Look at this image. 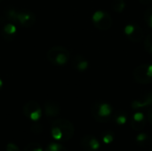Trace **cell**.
<instances>
[{"instance_id": "cell-31", "label": "cell", "mask_w": 152, "mask_h": 151, "mask_svg": "<svg viewBox=\"0 0 152 151\" xmlns=\"http://www.w3.org/2000/svg\"><path fill=\"white\" fill-rule=\"evenodd\" d=\"M33 151H43V150H42L41 146L39 145L38 147H37V148H36V149H35V150H33Z\"/></svg>"}, {"instance_id": "cell-22", "label": "cell", "mask_w": 152, "mask_h": 151, "mask_svg": "<svg viewBox=\"0 0 152 151\" xmlns=\"http://www.w3.org/2000/svg\"><path fill=\"white\" fill-rule=\"evenodd\" d=\"M134 121L135 122H142L144 121V115L142 112H137L134 115Z\"/></svg>"}, {"instance_id": "cell-34", "label": "cell", "mask_w": 152, "mask_h": 151, "mask_svg": "<svg viewBox=\"0 0 152 151\" xmlns=\"http://www.w3.org/2000/svg\"><path fill=\"white\" fill-rule=\"evenodd\" d=\"M1 1H3V0H0V2H1Z\"/></svg>"}, {"instance_id": "cell-27", "label": "cell", "mask_w": 152, "mask_h": 151, "mask_svg": "<svg viewBox=\"0 0 152 151\" xmlns=\"http://www.w3.org/2000/svg\"><path fill=\"white\" fill-rule=\"evenodd\" d=\"M6 151H20V149L13 143H8L6 145Z\"/></svg>"}, {"instance_id": "cell-28", "label": "cell", "mask_w": 152, "mask_h": 151, "mask_svg": "<svg viewBox=\"0 0 152 151\" xmlns=\"http://www.w3.org/2000/svg\"><path fill=\"white\" fill-rule=\"evenodd\" d=\"M116 121H117V123H118V125H124V124H126V117L124 116V115L118 116V117H117Z\"/></svg>"}, {"instance_id": "cell-32", "label": "cell", "mask_w": 152, "mask_h": 151, "mask_svg": "<svg viewBox=\"0 0 152 151\" xmlns=\"http://www.w3.org/2000/svg\"><path fill=\"white\" fill-rule=\"evenodd\" d=\"M2 86H3V82H2V80L0 79V90H1V88H2Z\"/></svg>"}, {"instance_id": "cell-11", "label": "cell", "mask_w": 152, "mask_h": 151, "mask_svg": "<svg viewBox=\"0 0 152 151\" xmlns=\"http://www.w3.org/2000/svg\"><path fill=\"white\" fill-rule=\"evenodd\" d=\"M142 36H143V31H142V29L140 27L135 26V29L133 32V34L129 36V38L133 42H140L142 40Z\"/></svg>"}, {"instance_id": "cell-5", "label": "cell", "mask_w": 152, "mask_h": 151, "mask_svg": "<svg viewBox=\"0 0 152 151\" xmlns=\"http://www.w3.org/2000/svg\"><path fill=\"white\" fill-rule=\"evenodd\" d=\"M45 113L47 117H57L60 114V106L54 101H47L44 105Z\"/></svg>"}, {"instance_id": "cell-24", "label": "cell", "mask_w": 152, "mask_h": 151, "mask_svg": "<svg viewBox=\"0 0 152 151\" xmlns=\"http://www.w3.org/2000/svg\"><path fill=\"white\" fill-rule=\"evenodd\" d=\"M147 139H148V136H147V134L144 133H139V134L136 136V141H137L138 142H144L147 141Z\"/></svg>"}, {"instance_id": "cell-9", "label": "cell", "mask_w": 152, "mask_h": 151, "mask_svg": "<svg viewBox=\"0 0 152 151\" xmlns=\"http://www.w3.org/2000/svg\"><path fill=\"white\" fill-rule=\"evenodd\" d=\"M150 105H152V93L146 95L144 100H142V101H134L132 104V107L134 109H140V108H143V107L150 106Z\"/></svg>"}, {"instance_id": "cell-33", "label": "cell", "mask_w": 152, "mask_h": 151, "mask_svg": "<svg viewBox=\"0 0 152 151\" xmlns=\"http://www.w3.org/2000/svg\"><path fill=\"white\" fill-rule=\"evenodd\" d=\"M151 53H152V46H151Z\"/></svg>"}, {"instance_id": "cell-16", "label": "cell", "mask_w": 152, "mask_h": 151, "mask_svg": "<svg viewBox=\"0 0 152 151\" xmlns=\"http://www.w3.org/2000/svg\"><path fill=\"white\" fill-rule=\"evenodd\" d=\"M74 65L78 70H85L88 67V62L86 61H84L82 58H80L78 61H74Z\"/></svg>"}, {"instance_id": "cell-15", "label": "cell", "mask_w": 152, "mask_h": 151, "mask_svg": "<svg viewBox=\"0 0 152 151\" xmlns=\"http://www.w3.org/2000/svg\"><path fill=\"white\" fill-rule=\"evenodd\" d=\"M45 151H67L66 149L59 143H50Z\"/></svg>"}, {"instance_id": "cell-21", "label": "cell", "mask_w": 152, "mask_h": 151, "mask_svg": "<svg viewBox=\"0 0 152 151\" xmlns=\"http://www.w3.org/2000/svg\"><path fill=\"white\" fill-rule=\"evenodd\" d=\"M134 29H135V26L131 25V24H128V25H126V26L125 27L124 31H125V33H126L127 36H130V35L133 34V32L134 31Z\"/></svg>"}, {"instance_id": "cell-20", "label": "cell", "mask_w": 152, "mask_h": 151, "mask_svg": "<svg viewBox=\"0 0 152 151\" xmlns=\"http://www.w3.org/2000/svg\"><path fill=\"white\" fill-rule=\"evenodd\" d=\"M41 116H42V110H41V109H38V110L33 112V113L30 115L29 118H30L31 120H33V121H37V120L41 117Z\"/></svg>"}, {"instance_id": "cell-23", "label": "cell", "mask_w": 152, "mask_h": 151, "mask_svg": "<svg viewBox=\"0 0 152 151\" xmlns=\"http://www.w3.org/2000/svg\"><path fill=\"white\" fill-rule=\"evenodd\" d=\"M152 46V34L149 35L147 37H146V40H145V48L148 50V51H151V48Z\"/></svg>"}, {"instance_id": "cell-29", "label": "cell", "mask_w": 152, "mask_h": 151, "mask_svg": "<svg viewBox=\"0 0 152 151\" xmlns=\"http://www.w3.org/2000/svg\"><path fill=\"white\" fill-rule=\"evenodd\" d=\"M145 17H146V20H147L148 24L152 28V13H151L149 11H147V12H146Z\"/></svg>"}, {"instance_id": "cell-4", "label": "cell", "mask_w": 152, "mask_h": 151, "mask_svg": "<svg viewBox=\"0 0 152 151\" xmlns=\"http://www.w3.org/2000/svg\"><path fill=\"white\" fill-rule=\"evenodd\" d=\"M147 68L148 65H141L139 67H137L134 70V77L135 79L142 84H149L152 82V77H148L147 75Z\"/></svg>"}, {"instance_id": "cell-2", "label": "cell", "mask_w": 152, "mask_h": 151, "mask_svg": "<svg viewBox=\"0 0 152 151\" xmlns=\"http://www.w3.org/2000/svg\"><path fill=\"white\" fill-rule=\"evenodd\" d=\"M52 126H57L61 129L63 134L62 141H69L74 134V126L69 120L56 119L52 123Z\"/></svg>"}, {"instance_id": "cell-17", "label": "cell", "mask_w": 152, "mask_h": 151, "mask_svg": "<svg viewBox=\"0 0 152 151\" xmlns=\"http://www.w3.org/2000/svg\"><path fill=\"white\" fill-rule=\"evenodd\" d=\"M5 33L7 34H10V35H12L15 31H16V28L13 24L12 23H7L6 25H4V29H3Z\"/></svg>"}, {"instance_id": "cell-10", "label": "cell", "mask_w": 152, "mask_h": 151, "mask_svg": "<svg viewBox=\"0 0 152 151\" xmlns=\"http://www.w3.org/2000/svg\"><path fill=\"white\" fill-rule=\"evenodd\" d=\"M112 109L110 104L108 103H102L100 105L98 109V116L101 117H107L111 114Z\"/></svg>"}, {"instance_id": "cell-26", "label": "cell", "mask_w": 152, "mask_h": 151, "mask_svg": "<svg viewBox=\"0 0 152 151\" xmlns=\"http://www.w3.org/2000/svg\"><path fill=\"white\" fill-rule=\"evenodd\" d=\"M102 141H103V142L105 144H110V143H111L113 142V136L111 134H110V133L109 134H106V135L103 136Z\"/></svg>"}, {"instance_id": "cell-14", "label": "cell", "mask_w": 152, "mask_h": 151, "mask_svg": "<svg viewBox=\"0 0 152 151\" xmlns=\"http://www.w3.org/2000/svg\"><path fill=\"white\" fill-rule=\"evenodd\" d=\"M52 136L56 141H62V138H63L62 132L57 126H53L52 127Z\"/></svg>"}, {"instance_id": "cell-1", "label": "cell", "mask_w": 152, "mask_h": 151, "mask_svg": "<svg viewBox=\"0 0 152 151\" xmlns=\"http://www.w3.org/2000/svg\"><path fill=\"white\" fill-rule=\"evenodd\" d=\"M46 56L52 64L64 65L69 58V53L62 46H54L47 52Z\"/></svg>"}, {"instance_id": "cell-25", "label": "cell", "mask_w": 152, "mask_h": 151, "mask_svg": "<svg viewBox=\"0 0 152 151\" xmlns=\"http://www.w3.org/2000/svg\"><path fill=\"white\" fill-rule=\"evenodd\" d=\"M39 144L38 143H36V142H32V143H29L28 144L25 148H24V151H33L37 147H38Z\"/></svg>"}, {"instance_id": "cell-18", "label": "cell", "mask_w": 152, "mask_h": 151, "mask_svg": "<svg viewBox=\"0 0 152 151\" xmlns=\"http://www.w3.org/2000/svg\"><path fill=\"white\" fill-rule=\"evenodd\" d=\"M104 15H105V12H102V11H97V12H95L94 13V15H93V21H94V23L97 22V21H99L101 19L103 18Z\"/></svg>"}, {"instance_id": "cell-12", "label": "cell", "mask_w": 152, "mask_h": 151, "mask_svg": "<svg viewBox=\"0 0 152 151\" xmlns=\"http://www.w3.org/2000/svg\"><path fill=\"white\" fill-rule=\"evenodd\" d=\"M17 15H18V11H16L13 8H9L5 11V17L7 18L8 20L12 22H18Z\"/></svg>"}, {"instance_id": "cell-8", "label": "cell", "mask_w": 152, "mask_h": 151, "mask_svg": "<svg viewBox=\"0 0 152 151\" xmlns=\"http://www.w3.org/2000/svg\"><path fill=\"white\" fill-rule=\"evenodd\" d=\"M38 109H41L39 104L37 102L34 101H31L27 102L24 105V107H23V114H24V116L26 117H29L30 115L33 112H35V111H37Z\"/></svg>"}, {"instance_id": "cell-6", "label": "cell", "mask_w": 152, "mask_h": 151, "mask_svg": "<svg viewBox=\"0 0 152 151\" xmlns=\"http://www.w3.org/2000/svg\"><path fill=\"white\" fill-rule=\"evenodd\" d=\"M82 146L84 148L88 147L89 150H97L100 149V142L99 141L92 136H86L82 140Z\"/></svg>"}, {"instance_id": "cell-7", "label": "cell", "mask_w": 152, "mask_h": 151, "mask_svg": "<svg viewBox=\"0 0 152 151\" xmlns=\"http://www.w3.org/2000/svg\"><path fill=\"white\" fill-rule=\"evenodd\" d=\"M111 24H112V19L106 12H105V15L103 16L102 19H101L99 21L94 23L95 27L97 28L101 29V30H107V29H109L111 27Z\"/></svg>"}, {"instance_id": "cell-13", "label": "cell", "mask_w": 152, "mask_h": 151, "mask_svg": "<svg viewBox=\"0 0 152 151\" xmlns=\"http://www.w3.org/2000/svg\"><path fill=\"white\" fill-rule=\"evenodd\" d=\"M111 6L114 11L118 12H121L125 9V2L124 0H113Z\"/></svg>"}, {"instance_id": "cell-30", "label": "cell", "mask_w": 152, "mask_h": 151, "mask_svg": "<svg viewBox=\"0 0 152 151\" xmlns=\"http://www.w3.org/2000/svg\"><path fill=\"white\" fill-rule=\"evenodd\" d=\"M147 75L148 77H152V65H149L147 68Z\"/></svg>"}, {"instance_id": "cell-35", "label": "cell", "mask_w": 152, "mask_h": 151, "mask_svg": "<svg viewBox=\"0 0 152 151\" xmlns=\"http://www.w3.org/2000/svg\"><path fill=\"white\" fill-rule=\"evenodd\" d=\"M151 118H152V114H151Z\"/></svg>"}, {"instance_id": "cell-3", "label": "cell", "mask_w": 152, "mask_h": 151, "mask_svg": "<svg viewBox=\"0 0 152 151\" xmlns=\"http://www.w3.org/2000/svg\"><path fill=\"white\" fill-rule=\"evenodd\" d=\"M17 21L21 26H23L25 28H29V27H31V26H33L35 24L36 16L29 10L22 9L20 11H18Z\"/></svg>"}, {"instance_id": "cell-19", "label": "cell", "mask_w": 152, "mask_h": 151, "mask_svg": "<svg viewBox=\"0 0 152 151\" xmlns=\"http://www.w3.org/2000/svg\"><path fill=\"white\" fill-rule=\"evenodd\" d=\"M31 132L33 133H36V134H39L40 133H42V131H43V127H42V125H39V124H35V125H33L32 126H31Z\"/></svg>"}]
</instances>
